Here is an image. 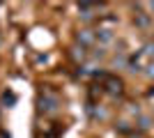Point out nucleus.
Instances as JSON below:
<instances>
[{
    "instance_id": "f257e3e1",
    "label": "nucleus",
    "mask_w": 154,
    "mask_h": 138,
    "mask_svg": "<svg viewBox=\"0 0 154 138\" xmlns=\"http://www.w3.org/2000/svg\"><path fill=\"white\" fill-rule=\"evenodd\" d=\"M39 108L46 113H53L55 108H58V97L55 94H51V92H46V94H42L39 97Z\"/></svg>"
},
{
    "instance_id": "f03ea898",
    "label": "nucleus",
    "mask_w": 154,
    "mask_h": 138,
    "mask_svg": "<svg viewBox=\"0 0 154 138\" xmlns=\"http://www.w3.org/2000/svg\"><path fill=\"white\" fill-rule=\"evenodd\" d=\"M76 39H78L81 46H88V44H92V41L97 39V32L94 30H81V32L76 35Z\"/></svg>"
},
{
    "instance_id": "7ed1b4c3",
    "label": "nucleus",
    "mask_w": 154,
    "mask_h": 138,
    "mask_svg": "<svg viewBox=\"0 0 154 138\" xmlns=\"http://www.w3.org/2000/svg\"><path fill=\"white\" fill-rule=\"evenodd\" d=\"M97 39H101V41H110V39H113V32L103 28V30H99V32H97Z\"/></svg>"
},
{
    "instance_id": "20e7f679",
    "label": "nucleus",
    "mask_w": 154,
    "mask_h": 138,
    "mask_svg": "<svg viewBox=\"0 0 154 138\" xmlns=\"http://www.w3.org/2000/svg\"><path fill=\"white\" fill-rule=\"evenodd\" d=\"M136 23H138V26H143V28H145V26H147V23H149V16H147V14H140V16L136 19Z\"/></svg>"
},
{
    "instance_id": "39448f33",
    "label": "nucleus",
    "mask_w": 154,
    "mask_h": 138,
    "mask_svg": "<svg viewBox=\"0 0 154 138\" xmlns=\"http://www.w3.org/2000/svg\"><path fill=\"white\" fill-rule=\"evenodd\" d=\"M74 58H81V60L85 58V48L83 46H76V48H74Z\"/></svg>"
},
{
    "instance_id": "423d86ee",
    "label": "nucleus",
    "mask_w": 154,
    "mask_h": 138,
    "mask_svg": "<svg viewBox=\"0 0 154 138\" xmlns=\"http://www.w3.org/2000/svg\"><path fill=\"white\" fill-rule=\"evenodd\" d=\"M147 69H149V72H147V74H149V76H154V62H152V65H149V67H147Z\"/></svg>"
},
{
    "instance_id": "0eeeda50",
    "label": "nucleus",
    "mask_w": 154,
    "mask_h": 138,
    "mask_svg": "<svg viewBox=\"0 0 154 138\" xmlns=\"http://www.w3.org/2000/svg\"><path fill=\"white\" fill-rule=\"evenodd\" d=\"M149 9H152V12H154V2H149Z\"/></svg>"
}]
</instances>
